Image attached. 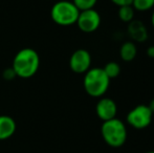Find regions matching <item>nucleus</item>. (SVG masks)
<instances>
[{
    "instance_id": "nucleus-1",
    "label": "nucleus",
    "mask_w": 154,
    "mask_h": 153,
    "mask_svg": "<svg viewBox=\"0 0 154 153\" xmlns=\"http://www.w3.org/2000/svg\"><path fill=\"white\" fill-rule=\"evenodd\" d=\"M40 64V59L35 49L23 48L18 51L13 61V70L16 76L27 79L37 72Z\"/></svg>"
},
{
    "instance_id": "nucleus-2",
    "label": "nucleus",
    "mask_w": 154,
    "mask_h": 153,
    "mask_svg": "<svg viewBox=\"0 0 154 153\" xmlns=\"http://www.w3.org/2000/svg\"><path fill=\"white\" fill-rule=\"evenodd\" d=\"M85 91L93 98H101L106 93L110 85V79L105 74L103 68H90L84 77Z\"/></svg>"
},
{
    "instance_id": "nucleus-3",
    "label": "nucleus",
    "mask_w": 154,
    "mask_h": 153,
    "mask_svg": "<svg viewBox=\"0 0 154 153\" xmlns=\"http://www.w3.org/2000/svg\"><path fill=\"white\" fill-rule=\"evenodd\" d=\"M101 133L105 143L112 148L122 147L127 139V129L125 124L116 118L103 122Z\"/></svg>"
},
{
    "instance_id": "nucleus-4",
    "label": "nucleus",
    "mask_w": 154,
    "mask_h": 153,
    "mask_svg": "<svg viewBox=\"0 0 154 153\" xmlns=\"http://www.w3.org/2000/svg\"><path fill=\"white\" fill-rule=\"evenodd\" d=\"M80 11L70 1H58L51 8V19L54 22L62 26H69L77 23Z\"/></svg>"
},
{
    "instance_id": "nucleus-5",
    "label": "nucleus",
    "mask_w": 154,
    "mask_h": 153,
    "mask_svg": "<svg viewBox=\"0 0 154 153\" xmlns=\"http://www.w3.org/2000/svg\"><path fill=\"white\" fill-rule=\"evenodd\" d=\"M153 113L148 105H137L127 115V123L135 129H145L151 124Z\"/></svg>"
},
{
    "instance_id": "nucleus-6",
    "label": "nucleus",
    "mask_w": 154,
    "mask_h": 153,
    "mask_svg": "<svg viewBox=\"0 0 154 153\" xmlns=\"http://www.w3.org/2000/svg\"><path fill=\"white\" fill-rule=\"evenodd\" d=\"M77 24L84 33H93L101 24V16L95 10H86L80 12Z\"/></svg>"
},
{
    "instance_id": "nucleus-7",
    "label": "nucleus",
    "mask_w": 154,
    "mask_h": 153,
    "mask_svg": "<svg viewBox=\"0 0 154 153\" xmlns=\"http://www.w3.org/2000/svg\"><path fill=\"white\" fill-rule=\"evenodd\" d=\"M91 56L86 49H77L69 59L70 69L75 74H85L90 69Z\"/></svg>"
},
{
    "instance_id": "nucleus-8",
    "label": "nucleus",
    "mask_w": 154,
    "mask_h": 153,
    "mask_svg": "<svg viewBox=\"0 0 154 153\" xmlns=\"http://www.w3.org/2000/svg\"><path fill=\"white\" fill-rule=\"evenodd\" d=\"M95 112L103 122L112 120L118 113V106L110 98H102L95 106Z\"/></svg>"
},
{
    "instance_id": "nucleus-9",
    "label": "nucleus",
    "mask_w": 154,
    "mask_h": 153,
    "mask_svg": "<svg viewBox=\"0 0 154 153\" xmlns=\"http://www.w3.org/2000/svg\"><path fill=\"white\" fill-rule=\"evenodd\" d=\"M16 131V123L11 116L0 115V141L12 136Z\"/></svg>"
},
{
    "instance_id": "nucleus-10",
    "label": "nucleus",
    "mask_w": 154,
    "mask_h": 153,
    "mask_svg": "<svg viewBox=\"0 0 154 153\" xmlns=\"http://www.w3.org/2000/svg\"><path fill=\"white\" fill-rule=\"evenodd\" d=\"M128 33H129L130 37L133 40L138 41V42H144L148 37L146 27L140 21H131V22H129Z\"/></svg>"
},
{
    "instance_id": "nucleus-11",
    "label": "nucleus",
    "mask_w": 154,
    "mask_h": 153,
    "mask_svg": "<svg viewBox=\"0 0 154 153\" xmlns=\"http://www.w3.org/2000/svg\"><path fill=\"white\" fill-rule=\"evenodd\" d=\"M136 54H137L136 46L131 41H127V42L123 43L120 48V56L123 61L125 62H130L134 60V58L136 57Z\"/></svg>"
},
{
    "instance_id": "nucleus-12",
    "label": "nucleus",
    "mask_w": 154,
    "mask_h": 153,
    "mask_svg": "<svg viewBox=\"0 0 154 153\" xmlns=\"http://www.w3.org/2000/svg\"><path fill=\"white\" fill-rule=\"evenodd\" d=\"M119 18L123 21V22H131L133 21L134 18V8H132V5H125L121 6L119 8Z\"/></svg>"
},
{
    "instance_id": "nucleus-13",
    "label": "nucleus",
    "mask_w": 154,
    "mask_h": 153,
    "mask_svg": "<svg viewBox=\"0 0 154 153\" xmlns=\"http://www.w3.org/2000/svg\"><path fill=\"white\" fill-rule=\"evenodd\" d=\"M103 69L110 80L119 77V75L121 74V66L116 62H109V63H107L104 66Z\"/></svg>"
},
{
    "instance_id": "nucleus-14",
    "label": "nucleus",
    "mask_w": 154,
    "mask_h": 153,
    "mask_svg": "<svg viewBox=\"0 0 154 153\" xmlns=\"http://www.w3.org/2000/svg\"><path fill=\"white\" fill-rule=\"evenodd\" d=\"M132 8L140 12H146L154 6V0H133L132 1Z\"/></svg>"
},
{
    "instance_id": "nucleus-15",
    "label": "nucleus",
    "mask_w": 154,
    "mask_h": 153,
    "mask_svg": "<svg viewBox=\"0 0 154 153\" xmlns=\"http://www.w3.org/2000/svg\"><path fill=\"white\" fill-rule=\"evenodd\" d=\"M97 0H72V3L77 6V8L82 12V11L91 10L97 4Z\"/></svg>"
},
{
    "instance_id": "nucleus-16",
    "label": "nucleus",
    "mask_w": 154,
    "mask_h": 153,
    "mask_svg": "<svg viewBox=\"0 0 154 153\" xmlns=\"http://www.w3.org/2000/svg\"><path fill=\"white\" fill-rule=\"evenodd\" d=\"M110 1L116 4V5H118L119 8H121V6L125 5H131L133 0H110Z\"/></svg>"
},
{
    "instance_id": "nucleus-17",
    "label": "nucleus",
    "mask_w": 154,
    "mask_h": 153,
    "mask_svg": "<svg viewBox=\"0 0 154 153\" xmlns=\"http://www.w3.org/2000/svg\"><path fill=\"white\" fill-rule=\"evenodd\" d=\"M147 55H148V57L150 58H154V46H149L148 49H147Z\"/></svg>"
},
{
    "instance_id": "nucleus-18",
    "label": "nucleus",
    "mask_w": 154,
    "mask_h": 153,
    "mask_svg": "<svg viewBox=\"0 0 154 153\" xmlns=\"http://www.w3.org/2000/svg\"><path fill=\"white\" fill-rule=\"evenodd\" d=\"M148 107H149V109L151 110V112L154 113V99L150 102V104L148 105Z\"/></svg>"
},
{
    "instance_id": "nucleus-19",
    "label": "nucleus",
    "mask_w": 154,
    "mask_h": 153,
    "mask_svg": "<svg viewBox=\"0 0 154 153\" xmlns=\"http://www.w3.org/2000/svg\"><path fill=\"white\" fill-rule=\"evenodd\" d=\"M151 24H152V26H153V29H154V12H153L152 16H151Z\"/></svg>"
},
{
    "instance_id": "nucleus-20",
    "label": "nucleus",
    "mask_w": 154,
    "mask_h": 153,
    "mask_svg": "<svg viewBox=\"0 0 154 153\" xmlns=\"http://www.w3.org/2000/svg\"><path fill=\"white\" fill-rule=\"evenodd\" d=\"M146 153H154V151H149V152H146Z\"/></svg>"
}]
</instances>
